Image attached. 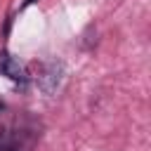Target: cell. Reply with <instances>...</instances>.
Instances as JSON below:
<instances>
[{
  "instance_id": "cell-1",
  "label": "cell",
  "mask_w": 151,
  "mask_h": 151,
  "mask_svg": "<svg viewBox=\"0 0 151 151\" xmlns=\"http://www.w3.org/2000/svg\"><path fill=\"white\" fill-rule=\"evenodd\" d=\"M64 80V66L61 61H42L38 66V73H35V85L45 92V94H54L59 90Z\"/></svg>"
},
{
  "instance_id": "cell-2",
  "label": "cell",
  "mask_w": 151,
  "mask_h": 151,
  "mask_svg": "<svg viewBox=\"0 0 151 151\" xmlns=\"http://www.w3.org/2000/svg\"><path fill=\"white\" fill-rule=\"evenodd\" d=\"M0 73L7 76L9 80H17V83H24V80H26V71H24V66H21L12 54H7V52L0 54Z\"/></svg>"
},
{
  "instance_id": "cell-3",
  "label": "cell",
  "mask_w": 151,
  "mask_h": 151,
  "mask_svg": "<svg viewBox=\"0 0 151 151\" xmlns=\"http://www.w3.org/2000/svg\"><path fill=\"white\" fill-rule=\"evenodd\" d=\"M0 151H21V144L14 134L9 132H0Z\"/></svg>"
}]
</instances>
